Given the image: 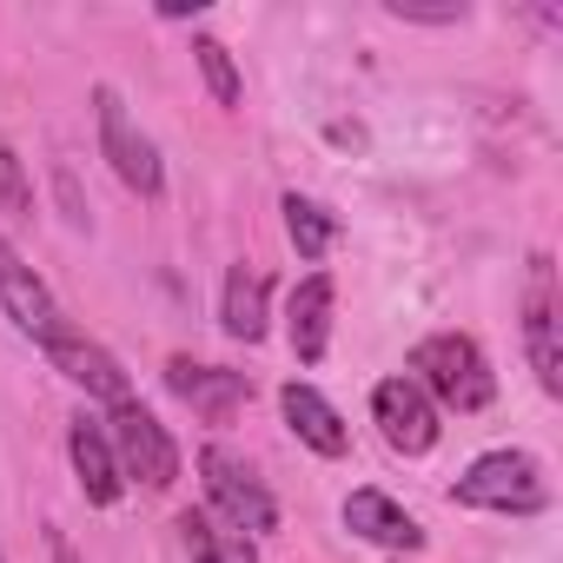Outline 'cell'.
Segmentation results:
<instances>
[{
    "label": "cell",
    "instance_id": "3",
    "mask_svg": "<svg viewBox=\"0 0 563 563\" xmlns=\"http://www.w3.org/2000/svg\"><path fill=\"white\" fill-rule=\"evenodd\" d=\"M451 497L471 510H497V517H537L550 504V484L530 451H484V457H471V471L457 477Z\"/></svg>",
    "mask_w": 563,
    "mask_h": 563
},
{
    "label": "cell",
    "instance_id": "9",
    "mask_svg": "<svg viewBox=\"0 0 563 563\" xmlns=\"http://www.w3.org/2000/svg\"><path fill=\"white\" fill-rule=\"evenodd\" d=\"M166 385H173V398H186L206 424H225V418L252 398V378H245V372L199 365V358H173V365H166Z\"/></svg>",
    "mask_w": 563,
    "mask_h": 563
},
{
    "label": "cell",
    "instance_id": "7",
    "mask_svg": "<svg viewBox=\"0 0 563 563\" xmlns=\"http://www.w3.org/2000/svg\"><path fill=\"white\" fill-rule=\"evenodd\" d=\"M523 352L550 398H563V352H556V265L550 252H530V292H523Z\"/></svg>",
    "mask_w": 563,
    "mask_h": 563
},
{
    "label": "cell",
    "instance_id": "12",
    "mask_svg": "<svg viewBox=\"0 0 563 563\" xmlns=\"http://www.w3.org/2000/svg\"><path fill=\"white\" fill-rule=\"evenodd\" d=\"M67 457H74V477H80V497L87 504H120L126 477L113 464V444H107V424L100 418H74L67 424Z\"/></svg>",
    "mask_w": 563,
    "mask_h": 563
},
{
    "label": "cell",
    "instance_id": "1",
    "mask_svg": "<svg viewBox=\"0 0 563 563\" xmlns=\"http://www.w3.org/2000/svg\"><path fill=\"white\" fill-rule=\"evenodd\" d=\"M411 385L444 405V411H484L497 398V378H490V358L471 332H431L418 352H411Z\"/></svg>",
    "mask_w": 563,
    "mask_h": 563
},
{
    "label": "cell",
    "instance_id": "19",
    "mask_svg": "<svg viewBox=\"0 0 563 563\" xmlns=\"http://www.w3.org/2000/svg\"><path fill=\"white\" fill-rule=\"evenodd\" d=\"M0 206H8V212H34V179H27V166H21V153L8 146V140H0Z\"/></svg>",
    "mask_w": 563,
    "mask_h": 563
},
{
    "label": "cell",
    "instance_id": "10",
    "mask_svg": "<svg viewBox=\"0 0 563 563\" xmlns=\"http://www.w3.org/2000/svg\"><path fill=\"white\" fill-rule=\"evenodd\" d=\"M47 358H54V372L60 378H74L87 398H107V405H120V398H133V385H126V372H120V358L107 352V345H93V339H80V332H60L54 345H47Z\"/></svg>",
    "mask_w": 563,
    "mask_h": 563
},
{
    "label": "cell",
    "instance_id": "8",
    "mask_svg": "<svg viewBox=\"0 0 563 563\" xmlns=\"http://www.w3.org/2000/svg\"><path fill=\"white\" fill-rule=\"evenodd\" d=\"M372 418H378V431H385V444L391 451H405V457H424L431 444H438V405L411 385V378H385L378 391H372Z\"/></svg>",
    "mask_w": 563,
    "mask_h": 563
},
{
    "label": "cell",
    "instance_id": "18",
    "mask_svg": "<svg viewBox=\"0 0 563 563\" xmlns=\"http://www.w3.org/2000/svg\"><path fill=\"white\" fill-rule=\"evenodd\" d=\"M192 60H199V74H206V87H212V100H219V107H239V100H245V80H239L232 54H225L212 34H199V41H192Z\"/></svg>",
    "mask_w": 563,
    "mask_h": 563
},
{
    "label": "cell",
    "instance_id": "4",
    "mask_svg": "<svg viewBox=\"0 0 563 563\" xmlns=\"http://www.w3.org/2000/svg\"><path fill=\"white\" fill-rule=\"evenodd\" d=\"M93 126H100V159L120 173V186L140 192V199H159V192H166L159 146L133 126V113H126V100H120L113 87H93Z\"/></svg>",
    "mask_w": 563,
    "mask_h": 563
},
{
    "label": "cell",
    "instance_id": "11",
    "mask_svg": "<svg viewBox=\"0 0 563 563\" xmlns=\"http://www.w3.org/2000/svg\"><path fill=\"white\" fill-rule=\"evenodd\" d=\"M278 411H286V424H292V438L299 444H312L319 457H345L352 451V431H345V418L332 411V398L319 391V385H286L278 391Z\"/></svg>",
    "mask_w": 563,
    "mask_h": 563
},
{
    "label": "cell",
    "instance_id": "16",
    "mask_svg": "<svg viewBox=\"0 0 563 563\" xmlns=\"http://www.w3.org/2000/svg\"><path fill=\"white\" fill-rule=\"evenodd\" d=\"M286 239H292V252L306 258V265H319L325 252H332V239H339V219H332V206H319V199H306V192H286Z\"/></svg>",
    "mask_w": 563,
    "mask_h": 563
},
{
    "label": "cell",
    "instance_id": "14",
    "mask_svg": "<svg viewBox=\"0 0 563 563\" xmlns=\"http://www.w3.org/2000/svg\"><path fill=\"white\" fill-rule=\"evenodd\" d=\"M286 339L299 352V365H319L325 345H332V278L325 272H306L292 299H286Z\"/></svg>",
    "mask_w": 563,
    "mask_h": 563
},
{
    "label": "cell",
    "instance_id": "5",
    "mask_svg": "<svg viewBox=\"0 0 563 563\" xmlns=\"http://www.w3.org/2000/svg\"><path fill=\"white\" fill-rule=\"evenodd\" d=\"M199 477H206L212 510H219L239 537H265V530H278V504H272V490L245 471V457H232L225 444H206V451H199Z\"/></svg>",
    "mask_w": 563,
    "mask_h": 563
},
{
    "label": "cell",
    "instance_id": "22",
    "mask_svg": "<svg viewBox=\"0 0 563 563\" xmlns=\"http://www.w3.org/2000/svg\"><path fill=\"white\" fill-rule=\"evenodd\" d=\"M0 563H8V550H0Z\"/></svg>",
    "mask_w": 563,
    "mask_h": 563
},
{
    "label": "cell",
    "instance_id": "6",
    "mask_svg": "<svg viewBox=\"0 0 563 563\" xmlns=\"http://www.w3.org/2000/svg\"><path fill=\"white\" fill-rule=\"evenodd\" d=\"M0 312H8V319H14V332H27L41 352H47L60 332H74V325H67V312H60V299L41 286V272H34L8 239H0Z\"/></svg>",
    "mask_w": 563,
    "mask_h": 563
},
{
    "label": "cell",
    "instance_id": "13",
    "mask_svg": "<svg viewBox=\"0 0 563 563\" xmlns=\"http://www.w3.org/2000/svg\"><path fill=\"white\" fill-rule=\"evenodd\" d=\"M345 530L365 537V543H378V550H398V556H411V550L424 543L418 517H411L405 504H391L385 490H352V497H345Z\"/></svg>",
    "mask_w": 563,
    "mask_h": 563
},
{
    "label": "cell",
    "instance_id": "17",
    "mask_svg": "<svg viewBox=\"0 0 563 563\" xmlns=\"http://www.w3.org/2000/svg\"><path fill=\"white\" fill-rule=\"evenodd\" d=\"M179 537H186V556L192 563H252V537H239L232 523H219L206 510H186L179 517Z\"/></svg>",
    "mask_w": 563,
    "mask_h": 563
},
{
    "label": "cell",
    "instance_id": "2",
    "mask_svg": "<svg viewBox=\"0 0 563 563\" xmlns=\"http://www.w3.org/2000/svg\"><path fill=\"white\" fill-rule=\"evenodd\" d=\"M107 444H113V464H120L126 484H140V490H173L179 484V444L166 438V424L140 398L107 405Z\"/></svg>",
    "mask_w": 563,
    "mask_h": 563
},
{
    "label": "cell",
    "instance_id": "15",
    "mask_svg": "<svg viewBox=\"0 0 563 563\" xmlns=\"http://www.w3.org/2000/svg\"><path fill=\"white\" fill-rule=\"evenodd\" d=\"M219 325H225V339H239V345H258V339H265V272H258V265H232V272H225Z\"/></svg>",
    "mask_w": 563,
    "mask_h": 563
},
{
    "label": "cell",
    "instance_id": "21",
    "mask_svg": "<svg viewBox=\"0 0 563 563\" xmlns=\"http://www.w3.org/2000/svg\"><path fill=\"white\" fill-rule=\"evenodd\" d=\"M47 556H54V563H80V550H74L67 530H47Z\"/></svg>",
    "mask_w": 563,
    "mask_h": 563
},
{
    "label": "cell",
    "instance_id": "20",
    "mask_svg": "<svg viewBox=\"0 0 563 563\" xmlns=\"http://www.w3.org/2000/svg\"><path fill=\"white\" fill-rule=\"evenodd\" d=\"M391 21H411V27H457L464 8H411V0H385Z\"/></svg>",
    "mask_w": 563,
    "mask_h": 563
}]
</instances>
